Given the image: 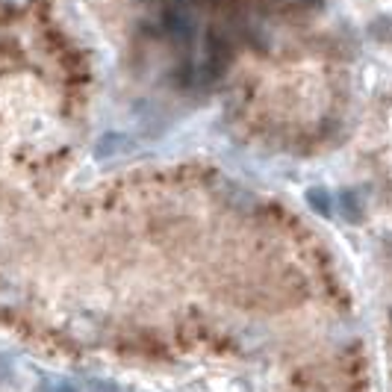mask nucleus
I'll return each instance as SVG.
<instances>
[{"mask_svg":"<svg viewBox=\"0 0 392 392\" xmlns=\"http://www.w3.org/2000/svg\"><path fill=\"white\" fill-rule=\"evenodd\" d=\"M307 204H310L313 213H318L321 218H330L333 213V201H330V192L325 186H313V189H307Z\"/></svg>","mask_w":392,"mask_h":392,"instance_id":"2","label":"nucleus"},{"mask_svg":"<svg viewBox=\"0 0 392 392\" xmlns=\"http://www.w3.org/2000/svg\"><path fill=\"white\" fill-rule=\"evenodd\" d=\"M130 139H124L121 133H106L101 142H97V157H112L115 150H127Z\"/></svg>","mask_w":392,"mask_h":392,"instance_id":"3","label":"nucleus"},{"mask_svg":"<svg viewBox=\"0 0 392 392\" xmlns=\"http://www.w3.org/2000/svg\"><path fill=\"white\" fill-rule=\"evenodd\" d=\"M369 36H372L374 41H386V38H392V15L374 18V21L369 24Z\"/></svg>","mask_w":392,"mask_h":392,"instance_id":"4","label":"nucleus"},{"mask_svg":"<svg viewBox=\"0 0 392 392\" xmlns=\"http://www.w3.org/2000/svg\"><path fill=\"white\" fill-rule=\"evenodd\" d=\"M336 204H340L342 221H348V224H363V221H366V204H363L357 189H342L340 201H336Z\"/></svg>","mask_w":392,"mask_h":392,"instance_id":"1","label":"nucleus"},{"mask_svg":"<svg viewBox=\"0 0 392 392\" xmlns=\"http://www.w3.org/2000/svg\"><path fill=\"white\" fill-rule=\"evenodd\" d=\"M89 386H92V392H121L115 384H109V381H97V377H92Z\"/></svg>","mask_w":392,"mask_h":392,"instance_id":"5","label":"nucleus"},{"mask_svg":"<svg viewBox=\"0 0 392 392\" xmlns=\"http://www.w3.org/2000/svg\"><path fill=\"white\" fill-rule=\"evenodd\" d=\"M41 392H77L74 386H68V384H53V386H45Z\"/></svg>","mask_w":392,"mask_h":392,"instance_id":"6","label":"nucleus"},{"mask_svg":"<svg viewBox=\"0 0 392 392\" xmlns=\"http://www.w3.org/2000/svg\"><path fill=\"white\" fill-rule=\"evenodd\" d=\"M389 313H392V310H389Z\"/></svg>","mask_w":392,"mask_h":392,"instance_id":"7","label":"nucleus"}]
</instances>
